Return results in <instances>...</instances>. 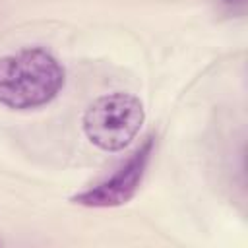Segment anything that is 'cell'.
<instances>
[{
  "instance_id": "7a4b0ae2",
  "label": "cell",
  "mask_w": 248,
  "mask_h": 248,
  "mask_svg": "<svg viewBox=\"0 0 248 248\" xmlns=\"http://www.w3.org/2000/svg\"><path fill=\"white\" fill-rule=\"evenodd\" d=\"M143 120L145 108L136 95L110 93L89 105L81 124L93 145L103 151H120L138 136Z\"/></svg>"
},
{
  "instance_id": "3957f363",
  "label": "cell",
  "mask_w": 248,
  "mask_h": 248,
  "mask_svg": "<svg viewBox=\"0 0 248 248\" xmlns=\"http://www.w3.org/2000/svg\"><path fill=\"white\" fill-rule=\"evenodd\" d=\"M153 138H147L110 176L76 194L72 202L83 207H116L130 202L141 186L153 155Z\"/></svg>"
},
{
  "instance_id": "6da1fadb",
  "label": "cell",
  "mask_w": 248,
  "mask_h": 248,
  "mask_svg": "<svg viewBox=\"0 0 248 248\" xmlns=\"http://www.w3.org/2000/svg\"><path fill=\"white\" fill-rule=\"evenodd\" d=\"M64 81L62 64L41 46L0 56V105L8 108H39L60 93Z\"/></svg>"
},
{
  "instance_id": "277c9868",
  "label": "cell",
  "mask_w": 248,
  "mask_h": 248,
  "mask_svg": "<svg viewBox=\"0 0 248 248\" xmlns=\"http://www.w3.org/2000/svg\"><path fill=\"white\" fill-rule=\"evenodd\" d=\"M217 6L227 16H244L246 0H217Z\"/></svg>"
}]
</instances>
